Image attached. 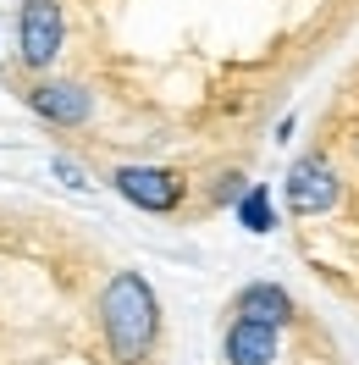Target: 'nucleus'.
Here are the masks:
<instances>
[{
  "label": "nucleus",
  "mask_w": 359,
  "mask_h": 365,
  "mask_svg": "<svg viewBox=\"0 0 359 365\" xmlns=\"http://www.w3.org/2000/svg\"><path fill=\"white\" fill-rule=\"evenodd\" d=\"M232 316L238 321H260V327H276V332H282V327L293 321V299L282 294L276 282H249L244 294L232 299Z\"/></svg>",
  "instance_id": "obj_7"
},
{
  "label": "nucleus",
  "mask_w": 359,
  "mask_h": 365,
  "mask_svg": "<svg viewBox=\"0 0 359 365\" xmlns=\"http://www.w3.org/2000/svg\"><path fill=\"white\" fill-rule=\"evenodd\" d=\"M227 200H244V172H227V178H216V205H227Z\"/></svg>",
  "instance_id": "obj_9"
},
{
  "label": "nucleus",
  "mask_w": 359,
  "mask_h": 365,
  "mask_svg": "<svg viewBox=\"0 0 359 365\" xmlns=\"http://www.w3.org/2000/svg\"><path fill=\"white\" fill-rule=\"evenodd\" d=\"M238 216H244L249 232H271V194L254 182V188H244V200H238Z\"/></svg>",
  "instance_id": "obj_8"
},
{
  "label": "nucleus",
  "mask_w": 359,
  "mask_h": 365,
  "mask_svg": "<svg viewBox=\"0 0 359 365\" xmlns=\"http://www.w3.org/2000/svg\"><path fill=\"white\" fill-rule=\"evenodd\" d=\"M67 45V17H61V0H23V17H17V56L28 72L56 67V56Z\"/></svg>",
  "instance_id": "obj_2"
},
{
  "label": "nucleus",
  "mask_w": 359,
  "mask_h": 365,
  "mask_svg": "<svg viewBox=\"0 0 359 365\" xmlns=\"http://www.w3.org/2000/svg\"><path fill=\"white\" fill-rule=\"evenodd\" d=\"M28 106L45 116V122H56V128H78V122H89L94 100L83 83H56V78H45V83H33L28 89Z\"/></svg>",
  "instance_id": "obj_5"
},
{
  "label": "nucleus",
  "mask_w": 359,
  "mask_h": 365,
  "mask_svg": "<svg viewBox=\"0 0 359 365\" xmlns=\"http://www.w3.org/2000/svg\"><path fill=\"white\" fill-rule=\"evenodd\" d=\"M282 200H288L293 216H326L343 200V178L326 155H298L288 166V182H282Z\"/></svg>",
  "instance_id": "obj_3"
},
{
  "label": "nucleus",
  "mask_w": 359,
  "mask_h": 365,
  "mask_svg": "<svg viewBox=\"0 0 359 365\" xmlns=\"http://www.w3.org/2000/svg\"><path fill=\"white\" fill-rule=\"evenodd\" d=\"M111 188L128 205L150 210V216H172V210L182 205V194H188V182H182L172 166H116Z\"/></svg>",
  "instance_id": "obj_4"
},
{
  "label": "nucleus",
  "mask_w": 359,
  "mask_h": 365,
  "mask_svg": "<svg viewBox=\"0 0 359 365\" xmlns=\"http://www.w3.org/2000/svg\"><path fill=\"white\" fill-rule=\"evenodd\" d=\"M276 327H260V321H227V338H222V354L227 365H276Z\"/></svg>",
  "instance_id": "obj_6"
},
{
  "label": "nucleus",
  "mask_w": 359,
  "mask_h": 365,
  "mask_svg": "<svg viewBox=\"0 0 359 365\" xmlns=\"http://www.w3.org/2000/svg\"><path fill=\"white\" fill-rule=\"evenodd\" d=\"M100 327L116 365H144L160 343V299L138 272H116L100 294Z\"/></svg>",
  "instance_id": "obj_1"
}]
</instances>
